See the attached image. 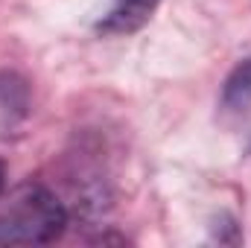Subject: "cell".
<instances>
[{
	"mask_svg": "<svg viewBox=\"0 0 251 248\" xmlns=\"http://www.w3.org/2000/svg\"><path fill=\"white\" fill-rule=\"evenodd\" d=\"M64 225L67 210L44 184H21L0 201V246H47Z\"/></svg>",
	"mask_w": 251,
	"mask_h": 248,
	"instance_id": "6da1fadb",
	"label": "cell"
},
{
	"mask_svg": "<svg viewBox=\"0 0 251 248\" xmlns=\"http://www.w3.org/2000/svg\"><path fill=\"white\" fill-rule=\"evenodd\" d=\"M3 187H6V167H3V161H0V196H3Z\"/></svg>",
	"mask_w": 251,
	"mask_h": 248,
	"instance_id": "277c9868",
	"label": "cell"
},
{
	"mask_svg": "<svg viewBox=\"0 0 251 248\" xmlns=\"http://www.w3.org/2000/svg\"><path fill=\"white\" fill-rule=\"evenodd\" d=\"M222 111L249 114L251 111V56L237 64L222 85Z\"/></svg>",
	"mask_w": 251,
	"mask_h": 248,
	"instance_id": "3957f363",
	"label": "cell"
},
{
	"mask_svg": "<svg viewBox=\"0 0 251 248\" xmlns=\"http://www.w3.org/2000/svg\"><path fill=\"white\" fill-rule=\"evenodd\" d=\"M158 6L161 0H114L111 9L100 18L97 32L100 35H131L152 21Z\"/></svg>",
	"mask_w": 251,
	"mask_h": 248,
	"instance_id": "7a4b0ae2",
	"label": "cell"
}]
</instances>
